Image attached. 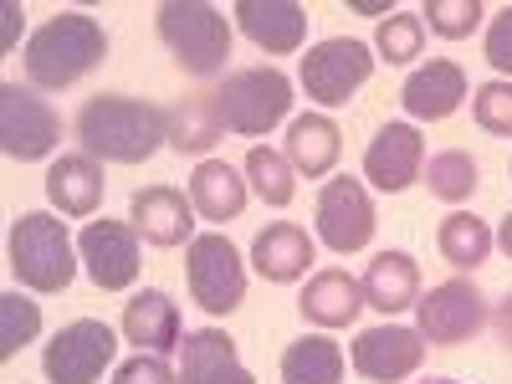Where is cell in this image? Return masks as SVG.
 I'll return each instance as SVG.
<instances>
[{"label": "cell", "instance_id": "obj_1", "mask_svg": "<svg viewBox=\"0 0 512 384\" xmlns=\"http://www.w3.org/2000/svg\"><path fill=\"white\" fill-rule=\"evenodd\" d=\"M77 149L98 164H144L169 149V108L128 93H98L72 118Z\"/></svg>", "mask_w": 512, "mask_h": 384}, {"label": "cell", "instance_id": "obj_2", "mask_svg": "<svg viewBox=\"0 0 512 384\" xmlns=\"http://www.w3.org/2000/svg\"><path fill=\"white\" fill-rule=\"evenodd\" d=\"M108 62V31L88 11H62L41 21L26 41V88L62 93Z\"/></svg>", "mask_w": 512, "mask_h": 384}, {"label": "cell", "instance_id": "obj_3", "mask_svg": "<svg viewBox=\"0 0 512 384\" xmlns=\"http://www.w3.org/2000/svg\"><path fill=\"white\" fill-rule=\"evenodd\" d=\"M6 267L21 282V292L52 297V292L72 287L82 256H77V241L57 210H21L6 236Z\"/></svg>", "mask_w": 512, "mask_h": 384}, {"label": "cell", "instance_id": "obj_4", "mask_svg": "<svg viewBox=\"0 0 512 384\" xmlns=\"http://www.w3.org/2000/svg\"><path fill=\"white\" fill-rule=\"evenodd\" d=\"M154 31L190 77H221L231 62V21L210 0H164L154 11Z\"/></svg>", "mask_w": 512, "mask_h": 384}, {"label": "cell", "instance_id": "obj_5", "mask_svg": "<svg viewBox=\"0 0 512 384\" xmlns=\"http://www.w3.org/2000/svg\"><path fill=\"white\" fill-rule=\"evenodd\" d=\"M210 98H216L226 134L262 139L277 123H287V113H292V77L282 67H241Z\"/></svg>", "mask_w": 512, "mask_h": 384}, {"label": "cell", "instance_id": "obj_6", "mask_svg": "<svg viewBox=\"0 0 512 384\" xmlns=\"http://www.w3.org/2000/svg\"><path fill=\"white\" fill-rule=\"evenodd\" d=\"M374 47L369 41H354V36H328L318 47L303 52L297 62V88H303L318 108H344L364 82L374 77Z\"/></svg>", "mask_w": 512, "mask_h": 384}, {"label": "cell", "instance_id": "obj_7", "mask_svg": "<svg viewBox=\"0 0 512 384\" xmlns=\"http://www.w3.org/2000/svg\"><path fill=\"white\" fill-rule=\"evenodd\" d=\"M492 323L487 308V292L472 277H451L436 282L431 292H420L415 303V328L431 349H456V344H472V338Z\"/></svg>", "mask_w": 512, "mask_h": 384}, {"label": "cell", "instance_id": "obj_8", "mask_svg": "<svg viewBox=\"0 0 512 384\" xmlns=\"http://www.w3.org/2000/svg\"><path fill=\"white\" fill-rule=\"evenodd\" d=\"M185 282H190V297L210 318H231L246 303V262L231 246V236H221V231L195 236L185 246Z\"/></svg>", "mask_w": 512, "mask_h": 384}, {"label": "cell", "instance_id": "obj_9", "mask_svg": "<svg viewBox=\"0 0 512 384\" xmlns=\"http://www.w3.org/2000/svg\"><path fill=\"white\" fill-rule=\"evenodd\" d=\"M62 144V113L21 82H0V149L16 164L52 159Z\"/></svg>", "mask_w": 512, "mask_h": 384}, {"label": "cell", "instance_id": "obj_10", "mask_svg": "<svg viewBox=\"0 0 512 384\" xmlns=\"http://www.w3.org/2000/svg\"><path fill=\"white\" fill-rule=\"evenodd\" d=\"M374 200H369V185L354 180V175H338V180H323L318 190V205H313V231L328 251L338 256H354L374 241Z\"/></svg>", "mask_w": 512, "mask_h": 384}, {"label": "cell", "instance_id": "obj_11", "mask_svg": "<svg viewBox=\"0 0 512 384\" xmlns=\"http://www.w3.org/2000/svg\"><path fill=\"white\" fill-rule=\"evenodd\" d=\"M118 359V338L103 318H77L52 333V344L41 349V374L47 384H98L103 369Z\"/></svg>", "mask_w": 512, "mask_h": 384}, {"label": "cell", "instance_id": "obj_12", "mask_svg": "<svg viewBox=\"0 0 512 384\" xmlns=\"http://www.w3.org/2000/svg\"><path fill=\"white\" fill-rule=\"evenodd\" d=\"M144 236L128 226V221H88L77 236V256H82V272L98 292H128L144 272Z\"/></svg>", "mask_w": 512, "mask_h": 384}, {"label": "cell", "instance_id": "obj_13", "mask_svg": "<svg viewBox=\"0 0 512 384\" xmlns=\"http://www.w3.org/2000/svg\"><path fill=\"white\" fill-rule=\"evenodd\" d=\"M425 349H431V344L420 338V328L374 323V328H364L354 344H349V364H354L369 384H405L410 374H420Z\"/></svg>", "mask_w": 512, "mask_h": 384}, {"label": "cell", "instance_id": "obj_14", "mask_svg": "<svg viewBox=\"0 0 512 384\" xmlns=\"http://www.w3.org/2000/svg\"><path fill=\"white\" fill-rule=\"evenodd\" d=\"M425 175V139L415 123H384L364 149V180L379 195H400Z\"/></svg>", "mask_w": 512, "mask_h": 384}, {"label": "cell", "instance_id": "obj_15", "mask_svg": "<svg viewBox=\"0 0 512 384\" xmlns=\"http://www.w3.org/2000/svg\"><path fill=\"white\" fill-rule=\"evenodd\" d=\"M128 226H134L149 246H159V251L190 246L195 241V200L180 195L175 185L134 190V200H128Z\"/></svg>", "mask_w": 512, "mask_h": 384}, {"label": "cell", "instance_id": "obj_16", "mask_svg": "<svg viewBox=\"0 0 512 384\" xmlns=\"http://www.w3.org/2000/svg\"><path fill=\"white\" fill-rule=\"evenodd\" d=\"M231 16L251 47H262L267 57H292L308 41V11L297 0H236Z\"/></svg>", "mask_w": 512, "mask_h": 384}, {"label": "cell", "instance_id": "obj_17", "mask_svg": "<svg viewBox=\"0 0 512 384\" xmlns=\"http://www.w3.org/2000/svg\"><path fill=\"white\" fill-rule=\"evenodd\" d=\"M123 338L134 344L139 354H169L185 344V323H180V303L169 297L164 287H144L123 303V318H118Z\"/></svg>", "mask_w": 512, "mask_h": 384}, {"label": "cell", "instance_id": "obj_18", "mask_svg": "<svg viewBox=\"0 0 512 384\" xmlns=\"http://www.w3.org/2000/svg\"><path fill=\"white\" fill-rule=\"evenodd\" d=\"M47 200H52V210L57 216H67V221H88V216H98L103 210V195H108V175H103V164L98 159H88V154H62V159H52L47 164Z\"/></svg>", "mask_w": 512, "mask_h": 384}, {"label": "cell", "instance_id": "obj_19", "mask_svg": "<svg viewBox=\"0 0 512 384\" xmlns=\"http://www.w3.org/2000/svg\"><path fill=\"white\" fill-rule=\"evenodd\" d=\"M466 98H472V88H466L461 62H451V57H431V62H420V67L405 77V88H400L405 113H410V118H420V123H441V118H451Z\"/></svg>", "mask_w": 512, "mask_h": 384}, {"label": "cell", "instance_id": "obj_20", "mask_svg": "<svg viewBox=\"0 0 512 384\" xmlns=\"http://www.w3.org/2000/svg\"><path fill=\"white\" fill-rule=\"evenodd\" d=\"M297 313H303V323H313L318 333L349 328L364 313V287L344 267H323L303 282V292H297Z\"/></svg>", "mask_w": 512, "mask_h": 384}, {"label": "cell", "instance_id": "obj_21", "mask_svg": "<svg viewBox=\"0 0 512 384\" xmlns=\"http://www.w3.org/2000/svg\"><path fill=\"white\" fill-rule=\"evenodd\" d=\"M313 262H318V246H313V236L297 221H272V226L256 231V241H251V267L262 272L267 282H277V287L303 282Z\"/></svg>", "mask_w": 512, "mask_h": 384}, {"label": "cell", "instance_id": "obj_22", "mask_svg": "<svg viewBox=\"0 0 512 384\" xmlns=\"http://www.w3.org/2000/svg\"><path fill=\"white\" fill-rule=\"evenodd\" d=\"M180 384H256L226 328H195L180 344Z\"/></svg>", "mask_w": 512, "mask_h": 384}, {"label": "cell", "instance_id": "obj_23", "mask_svg": "<svg viewBox=\"0 0 512 384\" xmlns=\"http://www.w3.org/2000/svg\"><path fill=\"white\" fill-rule=\"evenodd\" d=\"M359 287H364V308L395 318V313L420 303V267L410 251H374Z\"/></svg>", "mask_w": 512, "mask_h": 384}, {"label": "cell", "instance_id": "obj_24", "mask_svg": "<svg viewBox=\"0 0 512 384\" xmlns=\"http://www.w3.org/2000/svg\"><path fill=\"white\" fill-rule=\"evenodd\" d=\"M287 164L297 169V175L308 180H328L338 154H344V134H338V123L328 113H297L287 123Z\"/></svg>", "mask_w": 512, "mask_h": 384}, {"label": "cell", "instance_id": "obj_25", "mask_svg": "<svg viewBox=\"0 0 512 384\" xmlns=\"http://www.w3.org/2000/svg\"><path fill=\"white\" fill-rule=\"evenodd\" d=\"M246 195L251 185L241 180V169L226 164V159H200L195 175H190V200H195V216L210 221V226H226L246 210Z\"/></svg>", "mask_w": 512, "mask_h": 384}, {"label": "cell", "instance_id": "obj_26", "mask_svg": "<svg viewBox=\"0 0 512 384\" xmlns=\"http://www.w3.org/2000/svg\"><path fill=\"white\" fill-rule=\"evenodd\" d=\"M344 349L328 333H303L282 349V384H344Z\"/></svg>", "mask_w": 512, "mask_h": 384}, {"label": "cell", "instance_id": "obj_27", "mask_svg": "<svg viewBox=\"0 0 512 384\" xmlns=\"http://www.w3.org/2000/svg\"><path fill=\"white\" fill-rule=\"evenodd\" d=\"M436 246L456 272H477L497 251V231L482 216H472V210H451V216L441 221V231H436Z\"/></svg>", "mask_w": 512, "mask_h": 384}, {"label": "cell", "instance_id": "obj_28", "mask_svg": "<svg viewBox=\"0 0 512 384\" xmlns=\"http://www.w3.org/2000/svg\"><path fill=\"white\" fill-rule=\"evenodd\" d=\"M226 139V123L216 113V98H185L169 108V149L175 154H210Z\"/></svg>", "mask_w": 512, "mask_h": 384}, {"label": "cell", "instance_id": "obj_29", "mask_svg": "<svg viewBox=\"0 0 512 384\" xmlns=\"http://www.w3.org/2000/svg\"><path fill=\"white\" fill-rule=\"evenodd\" d=\"M241 175L251 185V195L272 205V210H287L297 200V169L287 164V154L267 149V144H251L246 149V164H241Z\"/></svg>", "mask_w": 512, "mask_h": 384}, {"label": "cell", "instance_id": "obj_30", "mask_svg": "<svg viewBox=\"0 0 512 384\" xmlns=\"http://www.w3.org/2000/svg\"><path fill=\"white\" fill-rule=\"evenodd\" d=\"M420 180H425V190H431L441 205H466L482 190V169H477V159L466 149H441V154L425 159Z\"/></svg>", "mask_w": 512, "mask_h": 384}, {"label": "cell", "instance_id": "obj_31", "mask_svg": "<svg viewBox=\"0 0 512 384\" xmlns=\"http://www.w3.org/2000/svg\"><path fill=\"white\" fill-rule=\"evenodd\" d=\"M36 338H41V303H31L21 287L0 292V364H11Z\"/></svg>", "mask_w": 512, "mask_h": 384}, {"label": "cell", "instance_id": "obj_32", "mask_svg": "<svg viewBox=\"0 0 512 384\" xmlns=\"http://www.w3.org/2000/svg\"><path fill=\"white\" fill-rule=\"evenodd\" d=\"M374 52H379V62H390V67H410L425 52V21H420V11L384 16L379 31H374Z\"/></svg>", "mask_w": 512, "mask_h": 384}, {"label": "cell", "instance_id": "obj_33", "mask_svg": "<svg viewBox=\"0 0 512 384\" xmlns=\"http://www.w3.org/2000/svg\"><path fill=\"white\" fill-rule=\"evenodd\" d=\"M482 16H487L482 0H425L420 6V21L431 26L436 36H446V41H466L482 26Z\"/></svg>", "mask_w": 512, "mask_h": 384}, {"label": "cell", "instance_id": "obj_34", "mask_svg": "<svg viewBox=\"0 0 512 384\" xmlns=\"http://www.w3.org/2000/svg\"><path fill=\"white\" fill-rule=\"evenodd\" d=\"M472 118H477L482 134L512 139V82L507 77H492L472 93Z\"/></svg>", "mask_w": 512, "mask_h": 384}, {"label": "cell", "instance_id": "obj_35", "mask_svg": "<svg viewBox=\"0 0 512 384\" xmlns=\"http://www.w3.org/2000/svg\"><path fill=\"white\" fill-rule=\"evenodd\" d=\"M482 52H487L492 72L512 82V6H497V11H492V21H487V41H482Z\"/></svg>", "mask_w": 512, "mask_h": 384}, {"label": "cell", "instance_id": "obj_36", "mask_svg": "<svg viewBox=\"0 0 512 384\" xmlns=\"http://www.w3.org/2000/svg\"><path fill=\"white\" fill-rule=\"evenodd\" d=\"M113 384H180V369H169L164 354H134L113 369Z\"/></svg>", "mask_w": 512, "mask_h": 384}, {"label": "cell", "instance_id": "obj_37", "mask_svg": "<svg viewBox=\"0 0 512 384\" xmlns=\"http://www.w3.org/2000/svg\"><path fill=\"white\" fill-rule=\"evenodd\" d=\"M492 328H497V338H502V344L512 349V292H507L502 303L492 308Z\"/></svg>", "mask_w": 512, "mask_h": 384}, {"label": "cell", "instance_id": "obj_38", "mask_svg": "<svg viewBox=\"0 0 512 384\" xmlns=\"http://www.w3.org/2000/svg\"><path fill=\"white\" fill-rule=\"evenodd\" d=\"M0 16H6V52H11V47H16V26H21V16H26V11H21V6H6Z\"/></svg>", "mask_w": 512, "mask_h": 384}, {"label": "cell", "instance_id": "obj_39", "mask_svg": "<svg viewBox=\"0 0 512 384\" xmlns=\"http://www.w3.org/2000/svg\"><path fill=\"white\" fill-rule=\"evenodd\" d=\"M497 246L512 256V210H507V216H502V226H497Z\"/></svg>", "mask_w": 512, "mask_h": 384}, {"label": "cell", "instance_id": "obj_40", "mask_svg": "<svg viewBox=\"0 0 512 384\" xmlns=\"http://www.w3.org/2000/svg\"><path fill=\"white\" fill-rule=\"evenodd\" d=\"M420 384H461V379H420Z\"/></svg>", "mask_w": 512, "mask_h": 384}]
</instances>
